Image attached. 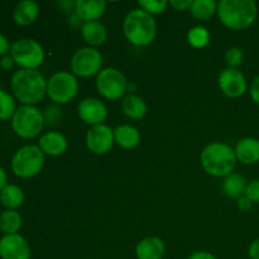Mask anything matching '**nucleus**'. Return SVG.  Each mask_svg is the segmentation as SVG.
Returning a JSON list of instances; mask_svg holds the SVG:
<instances>
[{"label": "nucleus", "mask_w": 259, "mask_h": 259, "mask_svg": "<svg viewBox=\"0 0 259 259\" xmlns=\"http://www.w3.org/2000/svg\"><path fill=\"white\" fill-rule=\"evenodd\" d=\"M10 89L23 105L34 106L47 94V81L39 71L20 68L12 76Z\"/></svg>", "instance_id": "obj_1"}, {"label": "nucleus", "mask_w": 259, "mask_h": 259, "mask_svg": "<svg viewBox=\"0 0 259 259\" xmlns=\"http://www.w3.org/2000/svg\"><path fill=\"white\" fill-rule=\"evenodd\" d=\"M220 22L232 30L248 29L255 22L258 7L253 0H222L218 3Z\"/></svg>", "instance_id": "obj_2"}, {"label": "nucleus", "mask_w": 259, "mask_h": 259, "mask_svg": "<svg viewBox=\"0 0 259 259\" xmlns=\"http://www.w3.org/2000/svg\"><path fill=\"white\" fill-rule=\"evenodd\" d=\"M237 161L234 149L220 142L207 144L201 152L202 168L214 177H227L232 175Z\"/></svg>", "instance_id": "obj_3"}, {"label": "nucleus", "mask_w": 259, "mask_h": 259, "mask_svg": "<svg viewBox=\"0 0 259 259\" xmlns=\"http://www.w3.org/2000/svg\"><path fill=\"white\" fill-rule=\"evenodd\" d=\"M123 32L126 39L134 46L146 47L154 40L157 24L151 14L142 9H133L126 14L123 23Z\"/></svg>", "instance_id": "obj_4"}, {"label": "nucleus", "mask_w": 259, "mask_h": 259, "mask_svg": "<svg viewBox=\"0 0 259 259\" xmlns=\"http://www.w3.org/2000/svg\"><path fill=\"white\" fill-rule=\"evenodd\" d=\"M45 164V153L34 144H27L18 149L12 158V169L20 179L37 176Z\"/></svg>", "instance_id": "obj_5"}, {"label": "nucleus", "mask_w": 259, "mask_h": 259, "mask_svg": "<svg viewBox=\"0 0 259 259\" xmlns=\"http://www.w3.org/2000/svg\"><path fill=\"white\" fill-rule=\"evenodd\" d=\"M45 118L39 109L33 105H22L12 118V128L18 137L23 139L35 138L42 132Z\"/></svg>", "instance_id": "obj_6"}, {"label": "nucleus", "mask_w": 259, "mask_h": 259, "mask_svg": "<svg viewBox=\"0 0 259 259\" xmlns=\"http://www.w3.org/2000/svg\"><path fill=\"white\" fill-rule=\"evenodd\" d=\"M10 56L14 60L15 65L23 70H35L45 61L43 47L34 39L23 38L17 40L10 47Z\"/></svg>", "instance_id": "obj_7"}, {"label": "nucleus", "mask_w": 259, "mask_h": 259, "mask_svg": "<svg viewBox=\"0 0 259 259\" xmlns=\"http://www.w3.org/2000/svg\"><path fill=\"white\" fill-rule=\"evenodd\" d=\"M78 81L75 75L60 71L47 81V95L53 103L67 104L77 95Z\"/></svg>", "instance_id": "obj_8"}, {"label": "nucleus", "mask_w": 259, "mask_h": 259, "mask_svg": "<svg viewBox=\"0 0 259 259\" xmlns=\"http://www.w3.org/2000/svg\"><path fill=\"white\" fill-rule=\"evenodd\" d=\"M96 89L103 98L108 100H119L126 93L128 81L116 68H104L96 77Z\"/></svg>", "instance_id": "obj_9"}, {"label": "nucleus", "mask_w": 259, "mask_h": 259, "mask_svg": "<svg viewBox=\"0 0 259 259\" xmlns=\"http://www.w3.org/2000/svg\"><path fill=\"white\" fill-rule=\"evenodd\" d=\"M103 66V56L96 48L82 47L73 53L71 58V70L78 77H91L99 75Z\"/></svg>", "instance_id": "obj_10"}, {"label": "nucleus", "mask_w": 259, "mask_h": 259, "mask_svg": "<svg viewBox=\"0 0 259 259\" xmlns=\"http://www.w3.org/2000/svg\"><path fill=\"white\" fill-rule=\"evenodd\" d=\"M86 147L95 154H105L110 152L115 143L114 131L105 124L91 126L86 133Z\"/></svg>", "instance_id": "obj_11"}, {"label": "nucleus", "mask_w": 259, "mask_h": 259, "mask_svg": "<svg viewBox=\"0 0 259 259\" xmlns=\"http://www.w3.org/2000/svg\"><path fill=\"white\" fill-rule=\"evenodd\" d=\"M218 83H219V88L223 94L232 99H237L244 95L248 88L244 75L238 68L228 67L223 70L218 78Z\"/></svg>", "instance_id": "obj_12"}, {"label": "nucleus", "mask_w": 259, "mask_h": 259, "mask_svg": "<svg viewBox=\"0 0 259 259\" xmlns=\"http://www.w3.org/2000/svg\"><path fill=\"white\" fill-rule=\"evenodd\" d=\"M2 259H30V247L19 234L4 235L0 239Z\"/></svg>", "instance_id": "obj_13"}, {"label": "nucleus", "mask_w": 259, "mask_h": 259, "mask_svg": "<svg viewBox=\"0 0 259 259\" xmlns=\"http://www.w3.org/2000/svg\"><path fill=\"white\" fill-rule=\"evenodd\" d=\"M78 116L89 125H100L108 116L105 104L96 98L83 99L78 105Z\"/></svg>", "instance_id": "obj_14"}, {"label": "nucleus", "mask_w": 259, "mask_h": 259, "mask_svg": "<svg viewBox=\"0 0 259 259\" xmlns=\"http://www.w3.org/2000/svg\"><path fill=\"white\" fill-rule=\"evenodd\" d=\"M106 10L104 0H76L75 14L85 23L98 22Z\"/></svg>", "instance_id": "obj_15"}, {"label": "nucleus", "mask_w": 259, "mask_h": 259, "mask_svg": "<svg viewBox=\"0 0 259 259\" xmlns=\"http://www.w3.org/2000/svg\"><path fill=\"white\" fill-rule=\"evenodd\" d=\"M38 147L47 156H61L67 149V139L60 132H48L39 138Z\"/></svg>", "instance_id": "obj_16"}, {"label": "nucleus", "mask_w": 259, "mask_h": 259, "mask_svg": "<svg viewBox=\"0 0 259 259\" xmlns=\"http://www.w3.org/2000/svg\"><path fill=\"white\" fill-rule=\"evenodd\" d=\"M164 243L161 238L147 237L136 247L137 259H162L164 255Z\"/></svg>", "instance_id": "obj_17"}, {"label": "nucleus", "mask_w": 259, "mask_h": 259, "mask_svg": "<svg viewBox=\"0 0 259 259\" xmlns=\"http://www.w3.org/2000/svg\"><path fill=\"white\" fill-rule=\"evenodd\" d=\"M235 156L244 164H254L259 162V139L243 138L235 146Z\"/></svg>", "instance_id": "obj_18"}, {"label": "nucleus", "mask_w": 259, "mask_h": 259, "mask_svg": "<svg viewBox=\"0 0 259 259\" xmlns=\"http://www.w3.org/2000/svg\"><path fill=\"white\" fill-rule=\"evenodd\" d=\"M39 14V5L33 0H24L15 5L13 12V19L18 25H29L37 19Z\"/></svg>", "instance_id": "obj_19"}, {"label": "nucleus", "mask_w": 259, "mask_h": 259, "mask_svg": "<svg viewBox=\"0 0 259 259\" xmlns=\"http://www.w3.org/2000/svg\"><path fill=\"white\" fill-rule=\"evenodd\" d=\"M81 34H82V38L88 43L89 47L93 48L104 45L106 38H108L105 25L99 22L85 23L81 28Z\"/></svg>", "instance_id": "obj_20"}, {"label": "nucleus", "mask_w": 259, "mask_h": 259, "mask_svg": "<svg viewBox=\"0 0 259 259\" xmlns=\"http://www.w3.org/2000/svg\"><path fill=\"white\" fill-rule=\"evenodd\" d=\"M114 138L115 143L124 149L136 148L141 141V134L139 131L133 125H120L114 131Z\"/></svg>", "instance_id": "obj_21"}, {"label": "nucleus", "mask_w": 259, "mask_h": 259, "mask_svg": "<svg viewBox=\"0 0 259 259\" xmlns=\"http://www.w3.org/2000/svg\"><path fill=\"white\" fill-rule=\"evenodd\" d=\"M121 110L133 120H141L147 114V105L142 98L137 95L124 96L121 100Z\"/></svg>", "instance_id": "obj_22"}, {"label": "nucleus", "mask_w": 259, "mask_h": 259, "mask_svg": "<svg viewBox=\"0 0 259 259\" xmlns=\"http://www.w3.org/2000/svg\"><path fill=\"white\" fill-rule=\"evenodd\" d=\"M0 201L8 210H15L24 202V192L17 185H7L0 191Z\"/></svg>", "instance_id": "obj_23"}, {"label": "nucleus", "mask_w": 259, "mask_h": 259, "mask_svg": "<svg viewBox=\"0 0 259 259\" xmlns=\"http://www.w3.org/2000/svg\"><path fill=\"white\" fill-rule=\"evenodd\" d=\"M247 180L238 174H232L225 177L224 184H223V190L225 195L230 199H240L245 195V189H247Z\"/></svg>", "instance_id": "obj_24"}, {"label": "nucleus", "mask_w": 259, "mask_h": 259, "mask_svg": "<svg viewBox=\"0 0 259 259\" xmlns=\"http://www.w3.org/2000/svg\"><path fill=\"white\" fill-rule=\"evenodd\" d=\"M218 12V3L214 0H194L190 13L199 20H207Z\"/></svg>", "instance_id": "obj_25"}, {"label": "nucleus", "mask_w": 259, "mask_h": 259, "mask_svg": "<svg viewBox=\"0 0 259 259\" xmlns=\"http://www.w3.org/2000/svg\"><path fill=\"white\" fill-rule=\"evenodd\" d=\"M22 228V218L19 212L15 210H5L0 215V230L5 233V235L18 234Z\"/></svg>", "instance_id": "obj_26"}, {"label": "nucleus", "mask_w": 259, "mask_h": 259, "mask_svg": "<svg viewBox=\"0 0 259 259\" xmlns=\"http://www.w3.org/2000/svg\"><path fill=\"white\" fill-rule=\"evenodd\" d=\"M187 40H189L190 46L197 50L205 48L210 42V33L205 27L197 25V27L191 28L187 33Z\"/></svg>", "instance_id": "obj_27"}, {"label": "nucleus", "mask_w": 259, "mask_h": 259, "mask_svg": "<svg viewBox=\"0 0 259 259\" xmlns=\"http://www.w3.org/2000/svg\"><path fill=\"white\" fill-rule=\"evenodd\" d=\"M17 111L14 98L9 93L0 90V120H9Z\"/></svg>", "instance_id": "obj_28"}, {"label": "nucleus", "mask_w": 259, "mask_h": 259, "mask_svg": "<svg viewBox=\"0 0 259 259\" xmlns=\"http://www.w3.org/2000/svg\"><path fill=\"white\" fill-rule=\"evenodd\" d=\"M138 4L142 10L153 15L163 13L169 5V3L166 2V0H139Z\"/></svg>", "instance_id": "obj_29"}, {"label": "nucleus", "mask_w": 259, "mask_h": 259, "mask_svg": "<svg viewBox=\"0 0 259 259\" xmlns=\"http://www.w3.org/2000/svg\"><path fill=\"white\" fill-rule=\"evenodd\" d=\"M244 53L239 47H232L225 52V62L229 68H238L243 63Z\"/></svg>", "instance_id": "obj_30"}, {"label": "nucleus", "mask_w": 259, "mask_h": 259, "mask_svg": "<svg viewBox=\"0 0 259 259\" xmlns=\"http://www.w3.org/2000/svg\"><path fill=\"white\" fill-rule=\"evenodd\" d=\"M244 196L248 197L253 204H259V180H253L247 185Z\"/></svg>", "instance_id": "obj_31"}, {"label": "nucleus", "mask_w": 259, "mask_h": 259, "mask_svg": "<svg viewBox=\"0 0 259 259\" xmlns=\"http://www.w3.org/2000/svg\"><path fill=\"white\" fill-rule=\"evenodd\" d=\"M191 4V0H172V2H169V5H171L175 10H179V12H184V10L187 9L190 10Z\"/></svg>", "instance_id": "obj_32"}, {"label": "nucleus", "mask_w": 259, "mask_h": 259, "mask_svg": "<svg viewBox=\"0 0 259 259\" xmlns=\"http://www.w3.org/2000/svg\"><path fill=\"white\" fill-rule=\"evenodd\" d=\"M249 94H250V98H252V100L259 105V76H257V77L254 78V81L252 82Z\"/></svg>", "instance_id": "obj_33"}, {"label": "nucleus", "mask_w": 259, "mask_h": 259, "mask_svg": "<svg viewBox=\"0 0 259 259\" xmlns=\"http://www.w3.org/2000/svg\"><path fill=\"white\" fill-rule=\"evenodd\" d=\"M237 204H238V207H239L242 211H249L253 206V202L245 196H242L240 199H238Z\"/></svg>", "instance_id": "obj_34"}, {"label": "nucleus", "mask_w": 259, "mask_h": 259, "mask_svg": "<svg viewBox=\"0 0 259 259\" xmlns=\"http://www.w3.org/2000/svg\"><path fill=\"white\" fill-rule=\"evenodd\" d=\"M9 50H10V47H9V42H8L7 37L0 33V57H4V56H7V53L9 52Z\"/></svg>", "instance_id": "obj_35"}, {"label": "nucleus", "mask_w": 259, "mask_h": 259, "mask_svg": "<svg viewBox=\"0 0 259 259\" xmlns=\"http://www.w3.org/2000/svg\"><path fill=\"white\" fill-rule=\"evenodd\" d=\"M248 254H249L250 259H259V238L249 245Z\"/></svg>", "instance_id": "obj_36"}, {"label": "nucleus", "mask_w": 259, "mask_h": 259, "mask_svg": "<svg viewBox=\"0 0 259 259\" xmlns=\"http://www.w3.org/2000/svg\"><path fill=\"white\" fill-rule=\"evenodd\" d=\"M14 60H13L12 56H4V57L0 58V67L3 70H10V68L14 66Z\"/></svg>", "instance_id": "obj_37"}, {"label": "nucleus", "mask_w": 259, "mask_h": 259, "mask_svg": "<svg viewBox=\"0 0 259 259\" xmlns=\"http://www.w3.org/2000/svg\"><path fill=\"white\" fill-rule=\"evenodd\" d=\"M189 259H217V258H215L211 253L204 252V250H202V252H196L194 253V254H191L189 257Z\"/></svg>", "instance_id": "obj_38"}, {"label": "nucleus", "mask_w": 259, "mask_h": 259, "mask_svg": "<svg viewBox=\"0 0 259 259\" xmlns=\"http://www.w3.org/2000/svg\"><path fill=\"white\" fill-rule=\"evenodd\" d=\"M7 181H8V175L5 172V169L3 167H0V191L7 186Z\"/></svg>", "instance_id": "obj_39"}]
</instances>
